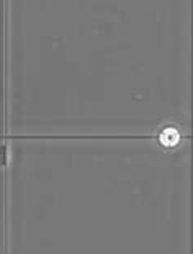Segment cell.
Here are the masks:
<instances>
[{
    "label": "cell",
    "instance_id": "cell-1",
    "mask_svg": "<svg viewBox=\"0 0 193 254\" xmlns=\"http://www.w3.org/2000/svg\"><path fill=\"white\" fill-rule=\"evenodd\" d=\"M180 141V134L175 128H167L160 133V143L164 146H175Z\"/></svg>",
    "mask_w": 193,
    "mask_h": 254
}]
</instances>
